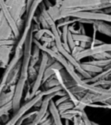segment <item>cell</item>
Masks as SVG:
<instances>
[{"mask_svg":"<svg viewBox=\"0 0 111 125\" xmlns=\"http://www.w3.org/2000/svg\"><path fill=\"white\" fill-rule=\"evenodd\" d=\"M40 59H41V51H40V49L37 47V45L34 44L33 46H32L30 67H36L37 64H39Z\"/></svg>","mask_w":111,"mask_h":125,"instance_id":"17","label":"cell"},{"mask_svg":"<svg viewBox=\"0 0 111 125\" xmlns=\"http://www.w3.org/2000/svg\"><path fill=\"white\" fill-rule=\"evenodd\" d=\"M10 110H12V102L9 103V104H5V105L0 107V118L3 116V115H5L8 114V112Z\"/></svg>","mask_w":111,"mask_h":125,"instance_id":"27","label":"cell"},{"mask_svg":"<svg viewBox=\"0 0 111 125\" xmlns=\"http://www.w3.org/2000/svg\"><path fill=\"white\" fill-rule=\"evenodd\" d=\"M103 12H104V13H106V14H110V15H111V7L108 8V9H105V10H103Z\"/></svg>","mask_w":111,"mask_h":125,"instance_id":"31","label":"cell"},{"mask_svg":"<svg viewBox=\"0 0 111 125\" xmlns=\"http://www.w3.org/2000/svg\"><path fill=\"white\" fill-rule=\"evenodd\" d=\"M33 29H31L26 42L23 46V54L22 58V66L20 71L19 78L15 86V92L12 99V110L14 113L18 111L21 107V101L23 98V91L25 89L26 83L28 82V70L30 67V62L31 57V51L33 46Z\"/></svg>","mask_w":111,"mask_h":125,"instance_id":"1","label":"cell"},{"mask_svg":"<svg viewBox=\"0 0 111 125\" xmlns=\"http://www.w3.org/2000/svg\"><path fill=\"white\" fill-rule=\"evenodd\" d=\"M62 66L58 62L55 61L52 64H50V66L47 67V69L45 70L44 72V76H43V84L46 82L49 78H50L51 76H54L57 71H60L61 70H62Z\"/></svg>","mask_w":111,"mask_h":125,"instance_id":"14","label":"cell"},{"mask_svg":"<svg viewBox=\"0 0 111 125\" xmlns=\"http://www.w3.org/2000/svg\"><path fill=\"white\" fill-rule=\"evenodd\" d=\"M105 52H111V43H103V44L97 45V46L91 47V48H88V49L83 50L81 51L79 54H77L75 57V58L80 62L82 59L86 58L89 57H93L98 54H101V53Z\"/></svg>","mask_w":111,"mask_h":125,"instance_id":"8","label":"cell"},{"mask_svg":"<svg viewBox=\"0 0 111 125\" xmlns=\"http://www.w3.org/2000/svg\"><path fill=\"white\" fill-rule=\"evenodd\" d=\"M93 26L101 34H103L107 37H111V23H106V22L96 21L94 23Z\"/></svg>","mask_w":111,"mask_h":125,"instance_id":"15","label":"cell"},{"mask_svg":"<svg viewBox=\"0 0 111 125\" xmlns=\"http://www.w3.org/2000/svg\"><path fill=\"white\" fill-rule=\"evenodd\" d=\"M0 10L3 12L4 16L5 17L6 20H7L8 23H9V25H10V27L11 28V31H12V32H13V35H14V37H15V39L17 40V38H18V37L20 38V30L18 29L16 22L14 21V19L12 18L11 16H10V12H9V10H8V8H7V6H6L4 1H0Z\"/></svg>","mask_w":111,"mask_h":125,"instance_id":"11","label":"cell"},{"mask_svg":"<svg viewBox=\"0 0 111 125\" xmlns=\"http://www.w3.org/2000/svg\"><path fill=\"white\" fill-rule=\"evenodd\" d=\"M88 62L92 65L99 67V68L104 69L111 64V59H108V60H92V61H89Z\"/></svg>","mask_w":111,"mask_h":125,"instance_id":"24","label":"cell"},{"mask_svg":"<svg viewBox=\"0 0 111 125\" xmlns=\"http://www.w3.org/2000/svg\"><path fill=\"white\" fill-rule=\"evenodd\" d=\"M43 90H46L53 89V88H55V87H57V86H61V85H60V83L58 82V80L53 76H51L50 78H49V79L43 84Z\"/></svg>","mask_w":111,"mask_h":125,"instance_id":"21","label":"cell"},{"mask_svg":"<svg viewBox=\"0 0 111 125\" xmlns=\"http://www.w3.org/2000/svg\"><path fill=\"white\" fill-rule=\"evenodd\" d=\"M67 101H70V96L67 95V96H62V97H59L58 99L57 100V101L55 102V104H56V106H59L60 104H63V103H65V102Z\"/></svg>","mask_w":111,"mask_h":125,"instance_id":"30","label":"cell"},{"mask_svg":"<svg viewBox=\"0 0 111 125\" xmlns=\"http://www.w3.org/2000/svg\"><path fill=\"white\" fill-rule=\"evenodd\" d=\"M43 97H44V96H43V91L40 90L35 97L32 98V99L30 100V101L26 102V103H24V104L20 107V109H18V111L16 112V113H14V115H12L11 118L8 120V122L4 125H16L23 115H25L26 113H28V111H29L31 108L35 107L36 104H37L39 101L43 100Z\"/></svg>","mask_w":111,"mask_h":125,"instance_id":"6","label":"cell"},{"mask_svg":"<svg viewBox=\"0 0 111 125\" xmlns=\"http://www.w3.org/2000/svg\"><path fill=\"white\" fill-rule=\"evenodd\" d=\"M65 125H70V121L69 120H65Z\"/></svg>","mask_w":111,"mask_h":125,"instance_id":"32","label":"cell"},{"mask_svg":"<svg viewBox=\"0 0 111 125\" xmlns=\"http://www.w3.org/2000/svg\"><path fill=\"white\" fill-rule=\"evenodd\" d=\"M110 75H111V64L109 65V66H107L106 68H104L101 73L96 75V76H92V77L90 78V79H87V80H83V81H84V83H86L92 84V83H94L97 82V81L107 79Z\"/></svg>","mask_w":111,"mask_h":125,"instance_id":"13","label":"cell"},{"mask_svg":"<svg viewBox=\"0 0 111 125\" xmlns=\"http://www.w3.org/2000/svg\"><path fill=\"white\" fill-rule=\"evenodd\" d=\"M81 117H82V125H92V121H90V119L88 117L85 111L82 112Z\"/></svg>","mask_w":111,"mask_h":125,"instance_id":"29","label":"cell"},{"mask_svg":"<svg viewBox=\"0 0 111 125\" xmlns=\"http://www.w3.org/2000/svg\"><path fill=\"white\" fill-rule=\"evenodd\" d=\"M42 1H33L32 4L30 7L29 10L26 12V18L24 21V25H23V31L22 35L20 36L19 40L17 43L15 49H23L24 43L26 42L28 36H29L30 32L31 29H32V24H33V20L35 18V14L37 10L38 9L39 4H41Z\"/></svg>","mask_w":111,"mask_h":125,"instance_id":"4","label":"cell"},{"mask_svg":"<svg viewBox=\"0 0 111 125\" xmlns=\"http://www.w3.org/2000/svg\"><path fill=\"white\" fill-rule=\"evenodd\" d=\"M91 85L96 86V87H101V88L109 90V89H111V80H109V79L100 80L96 83H92Z\"/></svg>","mask_w":111,"mask_h":125,"instance_id":"25","label":"cell"},{"mask_svg":"<svg viewBox=\"0 0 111 125\" xmlns=\"http://www.w3.org/2000/svg\"><path fill=\"white\" fill-rule=\"evenodd\" d=\"M37 75V67H29L28 70V81L34 82Z\"/></svg>","mask_w":111,"mask_h":125,"instance_id":"26","label":"cell"},{"mask_svg":"<svg viewBox=\"0 0 111 125\" xmlns=\"http://www.w3.org/2000/svg\"><path fill=\"white\" fill-rule=\"evenodd\" d=\"M13 46L10 45H3L0 46V68H4L8 66L10 62V55L12 51Z\"/></svg>","mask_w":111,"mask_h":125,"instance_id":"12","label":"cell"},{"mask_svg":"<svg viewBox=\"0 0 111 125\" xmlns=\"http://www.w3.org/2000/svg\"><path fill=\"white\" fill-rule=\"evenodd\" d=\"M81 114H82L81 111L73 109H70V110H68V111H66V112H63V113L60 114V115H61V118H62V119L73 121L74 117L77 116V115H81Z\"/></svg>","mask_w":111,"mask_h":125,"instance_id":"20","label":"cell"},{"mask_svg":"<svg viewBox=\"0 0 111 125\" xmlns=\"http://www.w3.org/2000/svg\"><path fill=\"white\" fill-rule=\"evenodd\" d=\"M81 67L83 70H85L86 72L90 73L92 76H96V75L99 74L102 71L103 69L99 68L97 66H95V65H92L90 63H89L88 62H81Z\"/></svg>","mask_w":111,"mask_h":125,"instance_id":"19","label":"cell"},{"mask_svg":"<svg viewBox=\"0 0 111 125\" xmlns=\"http://www.w3.org/2000/svg\"><path fill=\"white\" fill-rule=\"evenodd\" d=\"M73 18H81V19H88L92 21H101L111 23V15L106 14L103 10L98 11H77L70 16Z\"/></svg>","mask_w":111,"mask_h":125,"instance_id":"7","label":"cell"},{"mask_svg":"<svg viewBox=\"0 0 111 125\" xmlns=\"http://www.w3.org/2000/svg\"><path fill=\"white\" fill-rule=\"evenodd\" d=\"M49 112L50 114V116L52 117L53 121H54V124L55 125H63L62 121V118H61V115L59 113L57 107L55 104V102L51 101L50 104V107H49Z\"/></svg>","mask_w":111,"mask_h":125,"instance_id":"16","label":"cell"},{"mask_svg":"<svg viewBox=\"0 0 111 125\" xmlns=\"http://www.w3.org/2000/svg\"><path fill=\"white\" fill-rule=\"evenodd\" d=\"M8 10L10 12V16L16 22L18 29H21L22 25H24L23 20L22 19V16L26 12V1H4Z\"/></svg>","mask_w":111,"mask_h":125,"instance_id":"5","label":"cell"},{"mask_svg":"<svg viewBox=\"0 0 111 125\" xmlns=\"http://www.w3.org/2000/svg\"><path fill=\"white\" fill-rule=\"evenodd\" d=\"M12 39H15V37L13 35L11 28L9 25L3 12L0 10V40L7 41V40H12Z\"/></svg>","mask_w":111,"mask_h":125,"instance_id":"10","label":"cell"},{"mask_svg":"<svg viewBox=\"0 0 111 125\" xmlns=\"http://www.w3.org/2000/svg\"><path fill=\"white\" fill-rule=\"evenodd\" d=\"M15 86L16 85L11 86V90H10L9 92H3L1 94V96H0V107L12 102L14 92H15Z\"/></svg>","mask_w":111,"mask_h":125,"instance_id":"18","label":"cell"},{"mask_svg":"<svg viewBox=\"0 0 111 125\" xmlns=\"http://www.w3.org/2000/svg\"><path fill=\"white\" fill-rule=\"evenodd\" d=\"M57 96V93L50 94V95H48V96H44L42 100V104L41 106L39 107L38 110H37V113L36 115L35 118L33 119L32 123L35 125H38L39 123H41V121L43 120V118L49 113V107L50 102L53 100V98Z\"/></svg>","mask_w":111,"mask_h":125,"instance_id":"9","label":"cell"},{"mask_svg":"<svg viewBox=\"0 0 111 125\" xmlns=\"http://www.w3.org/2000/svg\"><path fill=\"white\" fill-rule=\"evenodd\" d=\"M74 108H75V104L70 100L60 104L59 106H57V109H58V111L60 114L68 111V110H70V109H73Z\"/></svg>","mask_w":111,"mask_h":125,"instance_id":"23","label":"cell"},{"mask_svg":"<svg viewBox=\"0 0 111 125\" xmlns=\"http://www.w3.org/2000/svg\"><path fill=\"white\" fill-rule=\"evenodd\" d=\"M55 4L79 11H98L111 7V0H65L56 1Z\"/></svg>","mask_w":111,"mask_h":125,"instance_id":"2","label":"cell"},{"mask_svg":"<svg viewBox=\"0 0 111 125\" xmlns=\"http://www.w3.org/2000/svg\"><path fill=\"white\" fill-rule=\"evenodd\" d=\"M92 125H101V124H99V123H95V122L92 121Z\"/></svg>","mask_w":111,"mask_h":125,"instance_id":"33","label":"cell"},{"mask_svg":"<svg viewBox=\"0 0 111 125\" xmlns=\"http://www.w3.org/2000/svg\"><path fill=\"white\" fill-rule=\"evenodd\" d=\"M38 125H55L54 121H53L52 117L50 116V112L45 115L43 118V120L41 121V123H39Z\"/></svg>","mask_w":111,"mask_h":125,"instance_id":"28","label":"cell"},{"mask_svg":"<svg viewBox=\"0 0 111 125\" xmlns=\"http://www.w3.org/2000/svg\"><path fill=\"white\" fill-rule=\"evenodd\" d=\"M54 62L55 60L53 58H51L50 57H49V55H47L44 52H42L41 59H40L38 67H37V77H36L35 81L32 83V86H31V89H30V100L35 97L37 94H38L41 86L43 85L45 70L47 69V67L50 66V64H52Z\"/></svg>","mask_w":111,"mask_h":125,"instance_id":"3","label":"cell"},{"mask_svg":"<svg viewBox=\"0 0 111 125\" xmlns=\"http://www.w3.org/2000/svg\"><path fill=\"white\" fill-rule=\"evenodd\" d=\"M73 39L75 42H78V43H90L92 41V37H89L87 35H81V34H72Z\"/></svg>","mask_w":111,"mask_h":125,"instance_id":"22","label":"cell"},{"mask_svg":"<svg viewBox=\"0 0 111 125\" xmlns=\"http://www.w3.org/2000/svg\"><path fill=\"white\" fill-rule=\"evenodd\" d=\"M107 79H109V80H111V75H110V76H109V77L107 78Z\"/></svg>","mask_w":111,"mask_h":125,"instance_id":"34","label":"cell"}]
</instances>
